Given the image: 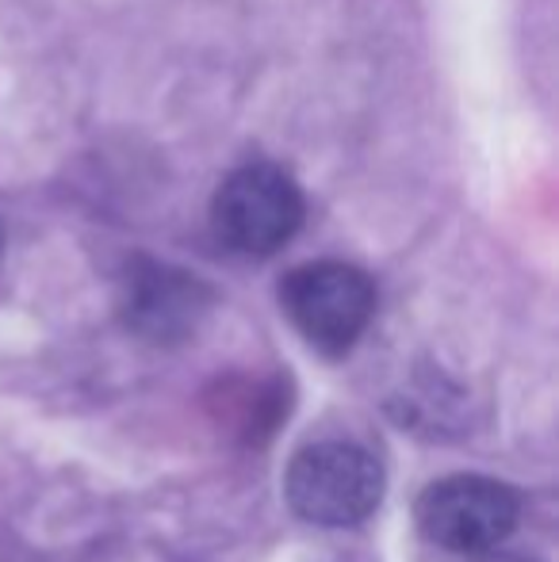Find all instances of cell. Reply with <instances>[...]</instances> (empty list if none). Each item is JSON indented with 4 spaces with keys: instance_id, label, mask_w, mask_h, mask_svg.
<instances>
[{
    "instance_id": "obj_4",
    "label": "cell",
    "mask_w": 559,
    "mask_h": 562,
    "mask_svg": "<svg viewBox=\"0 0 559 562\" xmlns=\"http://www.w3.org/2000/svg\"><path fill=\"white\" fill-rule=\"evenodd\" d=\"M517 494L487 474H452L418 497V528L425 540L456 555L494 551L517 528Z\"/></svg>"
},
{
    "instance_id": "obj_3",
    "label": "cell",
    "mask_w": 559,
    "mask_h": 562,
    "mask_svg": "<svg viewBox=\"0 0 559 562\" xmlns=\"http://www.w3.org/2000/svg\"><path fill=\"white\" fill-rule=\"evenodd\" d=\"M211 223L234 252L269 257L283 249L303 223V192L277 165H242L215 192Z\"/></svg>"
},
{
    "instance_id": "obj_6",
    "label": "cell",
    "mask_w": 559,
    "mask_h": 562,
    "mask_svg": "<svg viewBox=\"0 0 559 562\" xmlns=\"http://www.w3.org/2000/svg\"><path fill=\"white\" fill-rule=\"evenodd\" d=\"M219 394V406H215V417L234 429L242 440H261L269 437L272 429L283 422L288 414V394H283L280 379H238V383H219L215 386Z\"/></svg>"
},
{
    "instance_id": "obj_7",
    "label": "cell",
    "mask_w": 559,
    "mask_h": 562,
    "mask_svg": "<svg viewBox=\"0 0 559 562\" xmlns=\"http://www.w3.org/2000/svg\"><path fill=\"white\" fill-rule=\"evenodd\" d=\"M479 562H537V559H522V555H499V551H483Z\"/></svg>"
},
{
    "instance_id": "obj_1",
    "label": "cell",
    "mask_w": 559,
    "mask_h": 562,
    "mask_svg": "<svg viewBox=\"0 0 559 562\" xmlns=\"http://www.w3.org/2000/svg\"><path fill=\"white\" fill-rule=\"evenodd\" d=\"M288 505L322 528H349L368 520L383 502V467L360 445L322 440L288 463Z\"/></svg>"
},
{
    "instance_id": "obj_5",
    "label": "cell",
    "mask_w": 559,
    "mask_h": 562,
    "mask_svg": "<svg viewBox=\"0 0 559 562\" xmlns=\"http://www.w3.org/2000/svg\"><path fill=\"white\" fill-rule=\"evenodd\" d=\"M123 318L127 326L157 345H172L195 334L211 306V291L203 288L195 276L180 272L172 265H157V260H138L127 268L123 280Z\"/></svg>"
},
{
    "instance_id": "obj_2",
    "label": "cell",
    "mask_w": 559,
    "mask_h": 562,
    "mask_svg": "<svg viewBox=\"0 0 559 562\" xmlns=\"http://www.w3.org/2000/svg\"><path fill=\"white\" fill-rule=\"evenodd\" d=\"M280 303L306 345L326 356H342L372 322L376 288L345 260H314L280 283Z\"/></svg>"
},
{
    "instance_id": "obj_8",
    "label": "cell",
    "mask_w": 559,
    "mask_h": 562,
    "mask_svg": "<svg viewBox=\"0 0 559 562\" xmlns=\"http://www.w3.org/2000/svg\"><path fill=\"white\" fill-rule=\"evenodd\" d=\"M0 249H4V226H0Z\"/></svg>"
}]
</instances>
